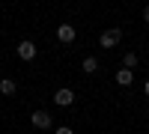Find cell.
<instances>
[{"instance_id": "6da1fadb", "label": "cell", "mask_w": 149, "mask_h": 134, "mask_svg": "<svg viewBox=\"0 0 149 134\" xmlns=\"http://www.w3.org/2000/svg\"><path fill=\"white\" fill-rule=\"evenodd\" d=\"M119 42H122V30L119 27H110V30H104L102 36H98V48H107V51L116 48Z\"/></svg>"}, {"instance_id": "7a4b0ae2", "label": "cell", "mask_w": 149, "mask_h": 134, "mask_svg": "<svg viewBox=\"0 0 149 134\" xmlns=\"http://www.w3.org/2000/svg\"><path fill=\"white\" fill-rule=\"evenodd\" d=\"M57 39L63 45H72L74 39H78V30H74L72 24H60V27H57Z\"/></svg>"}, {"instance_id": "3957f363", "label": "cell", "mask_w": 149, "mask_h": 134, "mask_svg": "<svg viewBox=\"0 0 149 134\" xmlns=\"http://www.w3.org/2000/svg\"><path fill=\"white\" fill-rule=\"evenodd\" d=\"M30 122H33V128H51L54 125V119H51V113H45V110H36V113H30Z\"/></svg>"}, {"instance_id": "277c9868", "label": "cell", "mask_w": 149, "mask_h": 134, "mask_svg": "<svg viewBox=\"0 0 149 134\" xmlns=\"http://www.w3.org/2000/svg\"><path fill=\"white\" fill-rule=\"evenodd\" d=\"M33 57H36V45H33L30 39H24V42H18V60H24V63H30Z\"/></svg>"}, {"instance_id": "5b68a950", "label": "cell", "mask_w": 149, "mask_h": 134, "mask_svg": "<svg viewBox=\"0 0 149 134\" xmlns=\"http://www.w3.org/2000/svg\"><path fill=\"white\" fill-rule=\"evenodd\" d=\"M72 101H74V92H72V90L63 87V90H57V92H54V104H57V107H69Z\"/></svg>"}, {"instance_id": "8992f818", "label": "cell", "mask_w": 149, "mask_h": 134, "mask_svg": "<svg viewBox=\"0 0 149 134\" xmlns=\"http://www.w3.org/2000/svg\"><path fill=\"white\" fill-rule=\"evenodd\" d=\"M15 90H18V83L12 81V78H3V81H0V95H15Z\"/></svg>"}, {"instance_id": "52a82bcc", "label": "cell", "mask_w": 149, "mask_h": 134, "mask_svg": "<svg viewBox=\"0 0 149 134\" xmlns=\"http://www.w3.org/2000/svg\"><path fill=\"white\" fill-rule=\"evenodd\" d=\"M131 81H134V72L131 69H119L116 72V83H119V87H128Z\"/></svg>"}, {"instance_id": "ba28073f", "label": "cell", "mask_w": 149, "mask_h": 134, "mask_svg": "<svg viewBox=\"0 0 149 134\" xmlns=\"http://www.w3.org/2000/svg\"><path fill=\"white\" fill-rule=\"evenodd\" d=\"M137 63H140V57L134 54V51H128L125 57H122V69H131V72H134V69H137Z\"/></svg>"}, {"instance_id": "9c48e42d", "label": "cell", "mask_w": 149, "mask_h": 134, "mask_svg": "<svg viewBox=\"0 0 149 134\" xmlns=\"http://www.w3.org/2000/svg\"><path fill=\"white\" fill-rule=\"evenodd\" d=\"M81 69L86 72V75H93V72H98V60H95V57H84V63H81Z\"/></svg>"}, {"instance_id": "30bf717a", "label": "cell", "mask_w": 149, "mask_h": 134, "mask_svg": "<svg viewBox=\"0 0 149 134\" xmlns=\"http://www.w3.org/2000/svg\"><path fill=\"white\" fill-rule=\"evenodd\" d=\"M54 134H74V131H72V128H69V125H60V128H57V131H54Z\"/></svg>"}, {"instance_id": "8fae6325", "label": "cell", "mask_w": 149, "mask_h": 134, "mask_svg": "<svg viewBox=\"0 0 149 134\" xmlns=\"http://www.w3.org/2000/svg\"><path fill=\"white\" fill-rule=\"evenodd\" d=\"M143 95H146V99H149V81L143 83Z\"/></svg>"}, {"instance_id": "7c38bea8", "label": "cell", "mask_w": 149, "mask_h": 134, "mask_svg": "<svg viewBox=\"0 0 149 134\" xmlns=\"http://www.w3.org/2000/svg\"><path fill=\"white\" fill-rule=\"evenodd\" d=\"M143 21H146V24H149V6H146V9H143Z\"/></svg>"}]
</instances>
